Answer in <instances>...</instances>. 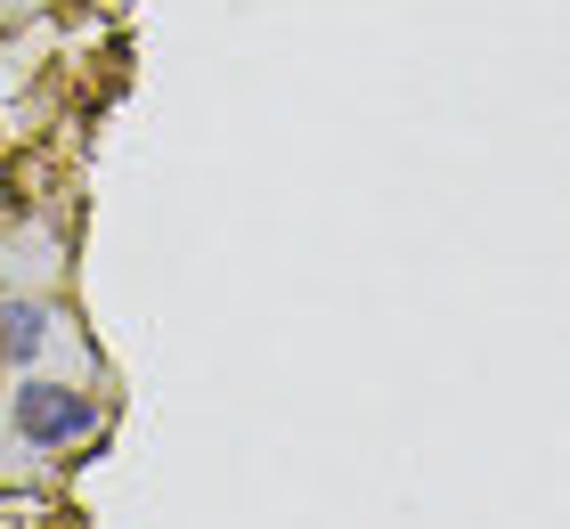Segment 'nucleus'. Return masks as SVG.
Instances as JSON below:
<instances>
[{
    "instance_id": "1",
    "label": "nucleus",
    "mask_w": 570,
    "mask_h": 529,
    "mask_svg": "<svg viewBox=\"0 0 570 529\" xmlns=\"http://www.w3.org/2000/svg\"><path fill=\"white\" fill-rule=\"evenodd\" d=\"M17 432L33 440V448H58V440H82L90 423H98V408H90V391H66V383H24L17 391Z\"/></svg>"
},
{
    "instance_id": "2",
    "label": "nucleus",
    "mask_w": 570,
    "mask_h": 529,
    "mask_svg": "<svg viewBox=\"0 0 570 529\" xmlns=\"http://www.w3.org/2000/svg\"><path fill=\"white\" fill-rule=\"evenodd\" d=\"M41 334H49V317L33 310V302H9V310H0V359H33L41 351Z\"/></svg>"
}]
</instances>
